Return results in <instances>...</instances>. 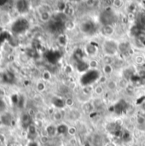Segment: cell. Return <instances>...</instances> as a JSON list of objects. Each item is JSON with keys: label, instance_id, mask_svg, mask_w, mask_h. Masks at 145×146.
<instances>
[{"label": "cell", "instance_id": "obj_27", "mask_svg": "<svg viewBox=\"0 0 145 146\" xmlns=\"http://www.w3.org/2000/svg\"><path fill=\"white\" fill-rule=\"evenodd\" d=\"M68 133L69 135H71V136L75 135V134H76V128H75V127H68Z\"/></svg>", "mask_w": 145, "mask_h": 146}, {"label": "cell", "instance_id": "obj_39", "mask_svg": "<svg viewBox=\"0 0 145 146\" xmlns=\"http://www.w3.org/2000/svg\"><path fill=\"white\" fill-rule=\"evenodd\" d=\"M0 142H1V141H0Z\"/></svg>", "mask_w": 145, "mask_h": 146}, {"label": "cell", "instance_id": "obj_37", "mask_svg": "<svg viewBox=\"0 0 145 146\" xmlns=\"http://www.w3.org/2000/svg\"><path fill=\"white\" fill-rule=\"evenodd\" d=\"M105 146H116V145H115V143H113V142H109V143H108V144H107Z\"/></svg>", "mask_w": 145, "mask_h": 146}, {"label": "cell", "instance_id": "obj_5", "mask_svg": "<svg viewBox=\"0 0 145 146\" xmlns=\"http://www.w3.org/2000/svg\"><path fill=\"white\" fill-rule=\"evenodd\" d=\"M2 80L4 83H8V84H10L14 81L15 80V76L12 73L10 72H5L3 73V77H2Z\"/></svg>", "mask_w": 145, "mask_h": 146}, {"label": "cell", "instance_id": "obj_25", "mask_svg": "<svg viewBox=\"0 0 145 146\" xmlns=\"http://www.w3.org/2000/svg\"><path fill=\"white\" fill-rule=\"evenodd\" d=\"M73 104H74V101H73V98H67V99L65 100V105H66L67 107H72Z\"/></svg>", "mask_w": 145, "mask_h": 146}, {"label": "cell", "instance_id": "obj_34", "mask_svg": "<svg viewBox=\"0 0 145 146\" xmlns=\"http://www.w3.org/2000/svg\"><path fill=\"white\" fill-rule=\"evenodd\" d=\"M140 21H141V23H142L143 25H145V13L144 14H143V15H141Z\"/></svg>", "mask_w": 145, "mask_h": 146}, {"label": "cell", "instance_id": "obj_35", "mask_svg": "<svg viewBox=\"0 0 145 146\" xmlns=\"http://www.w3.org/2000/svg\"><path fill=\"white\" fill-rule=\"evenodd\" d=\"M97 3V2H96V1H87L86 2V3H87L88 6H93L94 5L93 3Z\"/></svg>", "mask_w": 145, "mask_h": 146}, {"label": "cell", "instance_id": "obj_32", "mask_svg": "<svg viewBox=\"0 0 145 146\" xmlns=\"http://www.w3.org/2000/svg\"><path fill=\"white\" fill-rule=\"evenodd\" d=\"M145 122V119L144 117H141V116H139L138 118V124H140V125H142V124H144Z\"/></svg>", "mask_w": 145, "mask_h": 146}, {"label": "cell", "instance_id": "obj_8", "mask_svg": "<svg viewBox=\"0 0 145 146\" xmlns=\"http://www.w3.org/2000/svg\"><path fill=\"white\" fill-rule=\"evenodd\" d=\"M21 122H22V126L26 128H28L31 125H32V119H31V116L27 114L24 115L22 116V119H21Z\"/></svg>", "mask_w": 145, "mask_h": 146}, {"label": "cell", "instance_id": "obj_6", "mask_svg": "<svg viewBox=\"0 0 145 146\" xmlns=\"http://www.w3.org/2000/svg\"><path fill=\"white\" fill-rule=\"evenodd\" d=\"M85 51L86 53L91 56H95L97 54V48L96 45H92V44H87L85 47Z\"/></svg>", "mask_w": 145, "mask_h": 146}, {"label": "cell", "instance_id": "obj_15", "mask_svg": "<svg viewBox=\"0 0 145 146\" xmlns=\"http://www.w3.org/2000/svg\"><path fill=\"white\" fill-rule=\"evenodd\" d=\"M26 55L29 56V57H32V58H36L38 56V52L37 50L32 48V49H28L26 50Z\"/></svg>", "mask_w": 145, "mask_h": 146}, {"label": "cell", "instance_id": "obj_28", "mask_svg": "<svg viewBox=\"0 0 145 146\" xmlns=\"http://www.w3.org/2000/svg\"><path fill=\"white\" fill-rule=\"evenodd\" d=\"M113 5L115 7H117V8H120L123 5V2L121 1V0H115L113 1Z\"/></svg>", "mask_w": 145, "mask_h": 146}, {"label": "cell", "instance_id": "obj_26", "mask_svg": "<svg viewBox=\"0 0 145 146\" xmlns=\"http://www.w3.org/2000/svg\"><path fill=\"white\" fill-rule=\"evenodd\" d=\"M58 41H59V43H60L62 45H65L66 43H67V38H66V37H65L64 35H61V36L58 38Z\"/></svg>", "mask_w": 145, "mask_h": 146}, {"label": "cell", "instance_id": "obj_9", "mask_svg": "<svg viewBox=\"0 0 145 146\" xmlns=\"http://www.w3.org/2000/svg\"><path fill=\"white\" fill-rule=\"evenodd\" d=\"M103 33L106 35V36H111L114 34L115 33V28L112 25H106L103 26Z\"/></svg>", "mask_w": 145, "mask_h": 146}, {"label": "cell", "instance_id": "obj_36", "mask_svg": "<svg viewBox=\"0 0 145 146\" xmlns=\"http://www.w3.org/2000/svg\"><path fill=\"white\" fill-rule=\"evenodd\" d=\"M99 80H99V82H100V83H104V82H106L107 78H106L105 76H102Z\"/></svg>", "mask_w": 145, "mask_h": 146}, {"label": "cell", "instance_id": "obj_13", "mask_svg": "<svg viewBox=\"0 0 145 146\" xmlns=\"http://www.w3.org/2000/svg\"><path fill=\"white\" fill-rule=\"evenodd\" d=\"M107 87H108L109 90L114 91V90H115V89L118 87V83H117L115 80H109L108 83H107Z\"/></svg>", "mask_w": 145, "mask_h": 146}, {"label": "cell", "instance_id": "obj_12", "mask_svg": "<svg viewBox=\"0 0 145 146\" xmlns=\"http://www.w3.org/2000/svg\"><path fill=\"white\" fill-rule=\"evenodd\" d=\"M40 20L44 22H47L50 20V15L48 11L44 10L40 13Z\"/></svg>", "mask_w": 145, "mask_h": 146}, {"label": "cell", "instance_id": "obj_23", "mask_svg": "<svg viewBox=\"0 0 145 146\" xmlns=\"http://www.w3.org/2000/svg\"><path fill=\"white\" fill-rule=\"evenodd\" d=\"M28 134L29 136L32 135V136H36V127L32 125H31L29 127H28Z\"/></svg>", "mask_w": 145, "mask_h": 146}, {"label": "cell", "instance_id": "obj_16", "mask_svg": "<svg viewBox=\"0 0 145 146\" xmlns=\"http://www.w3.org/2000/svg\"><path fill=\"white\" fill-rule=\"evenodd\" d=\"M129 86V82L127 81L126 79H121L118 82V86H120L122 89H126Z\"/></svg>", "mask_w": 145, "mask_h": 146}, {"label": "cell", "instance_id": "obj_30", "mask_svg": "<svg viewBox=\"0 0 145 146\" xmlns=\"http://www.w3.org/2000/svg\"><path fill=\"white\" fill-rule=\"evenodd\" d=\"M125 90H126V92L128 94H132V93L134 92V88H133V86H128Z\"/></svg>", "mask_w": 145, "mask_h": 146}, {"label": "cell", "instance_id": "obj_20", "mask_svg": "<svg viewBox=\"0 0 145 146\" xmlns=\"http://www.w3.org/2000/svg\"><path fill=\"white\" fill-rule=\"evenodd\" d=\"M65 27L68 29V30H73L74 27H75V24L72 21H67L66 22H65Z\"/></svg>", "mask_w": 145, "mask_h": 146}, {"label": "cell", "instance_id": "obj_7", "mask_svg": "<svg viewBox=\"0 0 145 146\" xmlns=\"http://www.w3.org/2000/svg\"><path fill=\"white\" fill-rule=\"evenodd\" d=\"M1 122L5 126H10L12 122V117L9 114L4 113L1 115Z\"/></svg>", "mask_w": 145, "mask_h": 146}, {"label": "cell", "instance_id": "obj_11", "mask_svg": "<svg viewBox=\"0 0 145 146\" xmlns=\"http://www.w3.org/2000/svg\"><path fill=\"white\" fill-rule=\"evenodd\" d=\"M57 132V128L55 127L54 126H49L46 128V133H47V136L48 137H52L55 136V134Z\"/></svg>", "mask_w": 145, "mask_h": 146}, {"label": "cell", "instance_id": "obj_31", "mask_svg": "<svg viewBox=\"0 0 145 146\" xmlns=\"http://www.w3.org/2000/svg\"><path fill=\"white\" fill-rule=\"evenodd\" d=\"M54 118H55L56 121L61 120V118H62V115H61V113H59V112L55 113V114H54Z\"/></svg>", "mask_w": 145, "mask_h": 146}, {"label": "cell", "instance_id": "obj_24", "mask_svg": "<svg viewBox=\"0 0 145 146\" xmlns=\"http://www.w3.org/2000/svg\"><path fill=\"white\" fill-rule=\"evenodd\" d=\"M37 90L38 91V92H44V90H45V85H44V82H38V84H37Z\"/></svg>", "mask_w": 145, "mask_h": 146}, {"label": "cell", "instance_id": "obj_33", "mask_svg": "<svg viewBox=\"0 0 145 146\" xmlns=\"http://www.w3.org/2000/svg\"><path fill=\"white\" fill-rule=\"evenodd\" d=\"M48 141H49V137H48V136H43V137L41 138V142H42V143L45 144V143H47Z\"/></svg>", "mask_w": 145, "mask_h": 146}, {"label": "cell", "instance_id": "obj_22", "mask_svg": "<svg viewBox=\"0 0 145 146\" xmlns=\"http://www.w3.org/2000/svg\"><path fill=\"white\" fill-rule=\"evenodd\" d=\"M42 77H43V79L44 80H50V79H51V74H50V72H49V71H44V73H43V74H42Z\"/></svg>", "mask_w": 145, "mask_h": 146}, {"label": "cell", "instance_id": "obj_4", "mask_svg": "<svg viewBox=\"0 0 145 146\" xmlns=\"http://www.w3.org/2000/svg\"><path fill=\"white\" fill-rule=\"evenodd\" d=\"M80 29L85 33H89L93 30V24L91 21H85L81 24Z\"/></svg>", "mask_w": 145, "mask_h": 146}, {"label": "cell", "instance_id": "obj_1", "mask_svg": "<svg viewBox=\"0 0 145 146\" xmlns=\"http://www.w3.org/2000/svg\"><path fill=\"white\" fill-rule=\"evenodd\" d=\"M103 50L107 56H115L118 53L119 44L113 39H107L103 44Z\"/></svg>", "mask_w": 145, "mask_h": 146}, {"label": "cell", "instance_id": "obj_17", "mask_svg": "<svg viewBox=\"0 0 145 146\" xmlns=\"http://www.w3.org/2000/svg\"><path fill=\"white\" fill-rule=\"evenodd\" d=\"M88 66H89L90 68L96 69V68H98L99 63H98L97 60H96V59H91V60H90V62H89V63H88Z\"/></svg>", "mask_w": 145, "mask_h": 146}, {"label": "cell", "instance_id": "obj_14", "mask_svg": "<svg viewBox=\"0 0 145 146\" xmlns=\"http://www.w3.org/2000/svg\"><path fill=\"white\" fill-rule=\"evenodd\" d=\"M74 13H75L74 9H73L72 6H68V7H67V8H66V9H65V11H64V14L66 15V16H69V17L73 16V15H74Z\"/></svg>", "mask_w": 145, "mask_h": 146}, {"label": "cell", "instance_id": "obj_2", "mask_svg": "<svg viewBox=\"0 0 145 146\" xmlns=\"http://www.w3.org/2000/svg\"><path fill=\"white\" fill-rule=\"evenodd\" d=\"M29 27V23L25 18H19L16 20L12 27H11V31L15 34H21L24 33Z\"/></svg>", "mask_w": 145, "mask_h": 146}, {"label": "cell", "instance_id": "obj_10", "mask_svg": "<svg viewBox=\"0 0 145 146\" xmlns=\"http://www.w3.org/2000/svg\"><path fill=\"white\" fill-rule=\"evenodd\" d=\"M102 69H103V74H106V75H110L113 73V71H114V68H113L111 64H104L103 66Z\"/></svg>", "mask_w": 145, "mask_h": 146}, {"label": "cell", "instance_id": "obj_21", "mask_svg": "<svg viewBox=\"0 0 145 146\" xmlns=\"http://www.w3.org/2000/svg\"><path fill=\"white\" fill-rule=\"evenodd\" d=\"M94 92L97 95H102L103 93V87L100 85V86H97L94 88Z\"/></svg>", "mask_w": 145, "mask_h": 146}, {"label": "cell", "instance_id": "obj_18", "mask_svg": "<svg viewBox=\"0 0 145 146\" xmlns=\"http://www.w3.org/2000/svg\"><path fill=\"white\" fill-rule=\"evenodd\" d=\"M6 110H7L6 103L4 102V100L0 98V115H3L5 113Z\"/></svg>", "mask_w": 145, "mask_h": 146}, {"label": "cell", "instance_id": "obj_3", "mask_svg": "<svg viewBox=\"0 0 145 146\" xmlns=\"http://www.w3.org/2000/svg\"><path fill=\"white\" fill-rule=\"evenodd\" d=\"M29 4L27 1H18L16 2V9L20 13H25L28 10Z\"/></svg>", "mask_w": 145, "mask_h": 146}, {"label": "cell", "instance_id": "obj_38", "mask_svg": "<svg viewBox=\"0 0 145 146\" xmlns=\"http://www.w3.org/2000/svg\"><path fill=\"white\" fill-rule=\"evenodd\" d=\"M28 146H38V144L37 143H35V142H32V143H30Z\"/></svg>", "mask_w": 145, "mask_h": 146}, {"label": "cell", "instance_id": "obj_19", "mask_svg": "<svg viewBox=\"0 0 145 146\" xmlns=\"http://www.w3.org/2000/svg\"><path fill=\"white\" fill-rule=\"evenodd\" d=\"M135 62H136L137 64L142 65V64L144 63L145 58L142 56V55H138V56H136V57H135Z\"/></svg>", "mask_w": 145, "mask_h": 146}, {"label": "cell", "instance_id": "obj_29", "mask_svg": "<svg viewBox=\"0 0 145 146\" xmlns=\"http://www.w3.org/2000/svg\"><path fill=\"white\" fill-rule=\"evenodd\" d=\"M91 89L90 88V87H85L84 89H83V94L84 95H85V96H89L90 94H91Z\"/></svg>", "mask_w": 145, "mask_h": 146}]
</instances>
